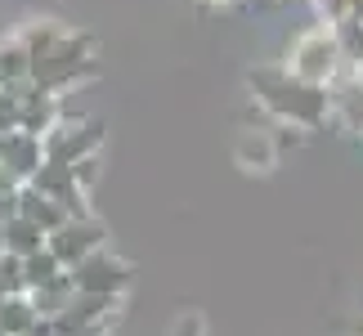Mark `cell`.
Returning <instances> with one entry per match:
<instances>
[{"instance_id": "6da1fadb", "label": "cell", "mask_w": 363, "mask_h": 336, "mask_svg": "<svg viewBox=\"0 0 363 336\" xmlns=\"http://www.w3.org/2000/svg\"><path fill=\"white\" fill-rule=\"evenodd\" d=\"M247 90L274 125H296V130H318L332 121V90L310 86L296 72H287L283 63H260L247 72Z\"/></svg>"}, {"instance_id": "52a82bcc", "label": "cell", "mask_w": 363, "mask_h": 336, "mask_svg": "<svg viewBox=\"0 0 363 336\" xmlns=\"http://www.w3.org/2000/svg\"><path fill=\"white\" fill-rule=\"evenodd\" d=\"M63 117H67L63 94H54V90H45V86H36V81H27V86H23V117H18V130L45 139Z\"/></svg>"}, {"instance_id": "d6986e66", "label": "cell", "mask_w": 363, "mask_h": 336, "mask_svg": "<svg viewBox=\"0 0 363 336\" xmlns=\"http://www.w3.org/2000/svg\"><path fill=\"white\" fill-rule=\"evenodd\" d=\"M166 336H206L202 310H179V314L171 318V327H166Z\"/></svg>"}, {"instance_id": "5b68a950", "label": "cell", "mask_w": 363, "mask_h": 336, "mask_svg": "<svg viewBox=\"0 0 363 336\" xmlns=\"http://www.w3.org/2000/svg\"><path fill=\"white\" fill-rule=\"evenodd\" d=\"M104 121H81V117H63L54 130L45 135V152H50V162H63V166H72L81 157H90V152H104Z\"/></svg>"}, {"instance_id": "9a60e30c", "label": "cell", "mask_w": 363, "mask_h": 336, "mask_svg": "<svg viewBox=\"0 0 363 336\" xmlns=\"http://www.w3.org/2000/svg\"><path fill=\"white\" fill-rule=\"evenodd\" d=\"M40 323V314H36V305L27 291H18V296H5V305H0V332L5 336H27Z\"/></svg>"}, {"instance_id": "2e32d148", "label": "cell", "mask_w": 363, "mask_h": 336, "mask_svg": "<svg viewBox=\"0 0 363 336\" xmlns=\"http://www.w3.org/2000/svg\"><path fill=\"white\" fill-rule=\"evenodd\" d=\"M23 269H27V291L32 287H45V283H54L59 274H67V264L50 251V242L40 247V251H32V256H23Z\"/></svg>"}, {"instance_id": "277c9868", "label": "cell", "mask_w": 363, "mask_h": 336, "mask_svg": "<svg viewBox=\"0 0 363 336\" xmlns=\"http://www.w3.org/2000/svg\"><path fill=\"white\" fill-rule=\"evenodd\" d=\"M72 283L81 296H125L135 283V264L121 260L113 247H99L94 256H86L72 269Z\"/></svg>"}, {"instance_id": "7402d4cb", "label": "cell", "mask_w": 363, "mask_h": 336, "mask_svg": "<svg viewBox=\"0 0 363 336\" xmlns=\"http://www.w3.org/2000/svg\"><path fill=\"white\" fill-rule=\"evenodd\" d=\"M0 148H5V130H0Z\"/></svg>"}, {"instance_id": "603a6c76", "label": "cell", "mask_w": 363, "mask_h": 336, "mask_svg": "<svg viewBox=\"0 0 363 336\" xmlns=\"http://www.w3.org/2000/svg\"><path fill=\"white\" fill-rule=\"evenodd\" d=\"M0 336H5V332H0Z\"/></svg>"}, {"instance_id": "3957f363", "label": "cell", "mask_w": 363, "mask_h": 336, "mask_svg": "<svg viewBox=\"0 0 363 336\" xmlns=\"http://www.w3.org/2000/svg\"><path fill=\"white\" fill-rule=\"evenodd\" d=\"M287 72H296L301 81H310V86H328L345 72V45H341V32L332 23L318 18L314 27H305V32L287 45V59H283Z\"/></svg>"}, {"instance_id": "5bb4252c", "label": "cell", "mask_w": 363, "mask_h": 336, "mask_svg": "<svg viewBox=\"0 0 363 336\" xmlns=\"http://www.w3.org/2000/svg\"><path fill=\"white\" fill-rule=\"evenodd\" d=\"M45 242H50V233L40 229L36 220H27V215L5 220V251H13V256H32V251H40Z\"/></svg>"}, {"instance_id": "cb8c5ba5", "label": "cell", "mask_w": 363, "mask_h": 336, "mask_svg": "<svg viewBox=\"0 0 363 336\" xmlns=\"http://www.w3.org/2000/svg\"><path fill=\"white\" fill-rule=\"evenodd\" d=\"M310 5H314V0H310Z\"/></svg>"}, {"instance_id": "9c48e42d", "label": "cell", "mask_w": 363, "mask_h": 336, "mask_svg": "<svg viewBox=\"0 0 363 336\" xmlns=\"http://www.w3.org/2000/svg\"><path fill=\"white\" fill-rule=\"evenodd\" d=\"M233 162H238L247 175H269L278 166V139H274V130L242 125V130L233 135Z\"/></svg>"}, {"instance_id": "7c38bea8", "label": "cell", "mask_w": 363, "mask_h": 336, "mask_svg": "<svg viewBox=\"0 0 363 336\" xmlns=\"http://www.w3.org/2000/svg\"><path fill=\"white\" fill-rule=\"evenodd\" d=\"M27 296H32V305H36V314H40V318H59V314L67 310V305H72V301L81 296V291H77V283H72V269H67V274L54 278V283L32 287Z\"/></svg>"}, {"instance_id": "8fae6325", "label": "cell", "mask_w": 363, "mask_h": 336, "mask_svg": "<svg viewBox=\"0 0 363 336\" xmlns=\"http://www.w3.org/2000/svg\"><path fill=\"white\" fill-rule=\"evenodd\" d=\"M27 81H32V54H27L23 36H0V86H27Z\"/></svg>"}, {"instance_id": "ac0fdd59", "label": "cell", "mask_w": 363, "mask_h": 336, "mask_svg": "<svg viewBox=\"0 0 363 336\" xmlns=\"http://www.w3.org/2000/svg\"><path fill=\"white\" fill-rule=\"evenodd\" d=\"M72 175H77V184L86 193H94V184H99V175H104V152H90V157L72 162Z\"/></svg>"}, {"instance_id": "8992f818", "label": "cell", "mask_w": 363, "mask_h": 336, "mask_svg": "<svg viewBox=\"0 0 363 336\" xmlns=\"http://www.w3.org/2000/svg\"><path fill=\"white\" fill-rule=\"evenodd\" d=\"M99 247H108V229H104V220H94V215H67L59 229L50 233V251L67 269H77V264L86 256H94Z\"/></svg>"}, {"instance_id": "44dd1931", "label": "cell", "mask_w": 363, "mask_h": 336, "mask_svg": "<svg viewBox=\"0 0 363 336\" xmlns=\"http://www.w3.org/2000/svg\"><path fill=\"white\" fill-rule=\"evenodd\" d=\"M198 5H202V9H233L238 0H198Z\"/></svg>"}, {"instance_id": "30bf717a", "label": "cell", "mask_w": 363, "mask_h": 336, "mask_svg": "<svg viewBox=\"0 0 363 336\" xmlns=\"http://www.w3.org/2000/svg\"><path fill=\"white\" fill-rule=\"evenodd\" d=\"M18 215L36 220L45 233H54V229H59V224L67 220V206H63V202H54L50 193H40L36 184H18Z\"/></svg>"}, {"instance_id": "4fadbf2b", "label": "cell", "mask_w": 363, "mask_h": 336, "mask_svg": "<svg viewBox=\"0 0 363 336\" xmlns=\"http://www.w3.org/2000/svg\"><path fill=\"white\" fill-rule=\"evenodd\" d=\"M18 36H23V45H27V54H32V63H36V59H45V54L67 36V23H59V18H32V23L18 27Z\"/></svg>"}, {"instance_id": "ffe728a7", "label": "cell", "mask_w": 363, "mask_h": 336, "mask_svg": "<svg viewBox=\"0 0 363 336\" xmlns=\"http://www.w3.org/2000/svg\"><path fill=\"white\" fill-rule=\"evenodd\" d=\"M345 23H363V0H345V18H341V27Z\"/></svg>"}, {"instance_id": "ba28073f", "label": "cell", "mask_w": 363, "mask_h": 336, "mask_svg": "<svg viewBox=\"0 0 363 336\" xmlns=\"http://www.w3.org/2000/svg\"><path fill=\"white\" fill-rule=\"evenodd\" d=\"M0 162H5V171L18 179V184H27L40 166L50 162L45 152V139L40 135H27V130H9L5 135V148H0Z\"/></svg>"}, {"instance_id": "e0dca14e", "label": "cell", "mask_w": 363, "mask_h": 336, "mask_svg": "<svg viewBox=\"0 0 363 336\" xmlns=\"http://www.w3.org/2000/svg\"><path fill=\"white\" fill-rule=\"evenodd\" d=\"M23 117V86H0V130H18Z\"/></svg>"}, {"instance_id": "7a4b0ae2", "label": "cell", "mask_w": 363, "mask_h": 336, "mask_svg": "<svg viewBox=\"0 0 363 336\" xmlns=\"http://www.w3.org/2000/svg\"><path fill=\"white\" fill-rule=\"evenodd\" d=\"M104 67H99V50H94V36L90 32H77V27H67V36L54 45L45 59L32 63V81L36 86H45L54 94H67L77 86H86L94 81Z\"/></svg>"}, {"instance_id": "d4e9b609", "label": "cell", "mask_w": 363, "mask_h": 336, "mask_svg": "<svg viewBox=\"0 0 363 336\" xmlns=\"http://www.w3.org/2000/svg\"><path fill=\"white\" fill-rule=\"evenodd\" d=\"M359 332H363V327H359Z\"/></svg>"}]
</instances>
